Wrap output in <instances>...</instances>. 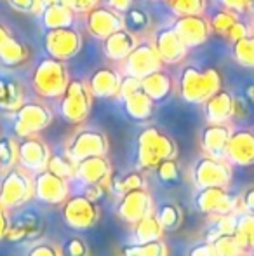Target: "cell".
Here are the masks:
<instances>
[{
  "label": "cell",
  "instance_id": "38",
  "mask_svg": "<svg viewBox=\"0 0 254 256\" xmlns=\"http://www.w3.org/2000/svg\"><path fill=\"white\" fill-rule=\"evenodd\" d=\"M214 253L216 256H244V250L241 248L239 240L235 239V236H221L218 239H214L213 242Z\"/></svg>",
  "mask_w": 254,
  "mask_h": 256
},
{
  "label": "cell",
  "instance_id": "24",
  "mask_svg": "<svg viewBox=\"0 0 254 256\" xmlns=\"http://www.w3.org/2000/svg\"><path fill=\"white\" fill-rule=\"evenodd\" d=\"M230 134L232 129L227 124H211L209 122V126L204 128L202 134H200V145L207 155L225 158Z\"/></svg>",
  "mask_w": 254,
  "mask_h": 256
},
{
  "label": "cell",
  "instance_id": "43",
  "mask_svg": "<svg viewBox=\"0 0 254 256\" xmlns=\"http://www.w3.org/2000/svg\"><path fill=\"white\" fill-rule=\"evenodd\" d=\"M61 256H87V246L78 237H71L63 244Z\"/></svg>",
  "mask_w": 254,
  "mask_h": 256
},
{
  "label": "cell",
  "instance_id": "37",
  "mask_svg": "<svg viewBox=\"0 0 254 256\" xmlns=\"http://www.w3.org/2000/svg\"><path fill=\"white\" fill-rule=\"evenodd\" d=\"M75 168H77V162L71 160L68 155H52L51 154V158L47 162V168L51 172L54 174L61 176L64 180H70V178H75Z\"/></svg>",
  "mask_w": 254,
  "mask_h": 256
},
{
  "label": "cell",
  "instance_id": "44",
  "mask_svg": "<svg viewBox=\"0 0 254 256\" xmlns=\"http://www.w3.org/2000/svg\"><path fill=\"white\" fill-rule=\"evenodd\" d=\"M7 6L23 14H38L42 9L38 0H7Z\"/></svg>",
  "mask_w": 254,
  "mask_h": 256
},
{
  "label": "cell",
  "instance_id": "15",
  "mask_svg": "<svg viewBox=\"0 0 254 256\" xmlns=\"http://www.w3.org/2000/svg\"><path fill=\"white\" fill-rule=\"evenodd\" d=\"M153 48L157 49L162 63L167 64H178L187 58L188 48L180 38L173 26H164L155 32L153 35Z\"/></svg>",
  "mask_w": 254,
  "mask_h": 256
},
{
  "label": "cell",
  "instance_id": "34",
  "mask_svg": "<svg viewBox=\"0 0 254 256\" xmlns=\"http://www.w3.org/2000/svg\"><path fill=\"white\" fill-rule=\"evenodd\" d=\"M124 256H167V250L160 239L150 242H134L124 248Z\"/></svg>",
  "mask_w": 254,
  "mask_h": 256
},
{
  "label": "cell",
  "instance_id": "35",
  "mask_svg": "<svg viewBox=\"0 0 254 256\" xmlns=\"http://www.w3.org/2000/svg\"><path fill=\"white\" fill-rule=\"evenodd\" d=\"M17 164V142L12 136H0V171Z\"/></svg>",
  "mask_w": 254,
  "mask_h": 256
},
{
  "label": "cell",
  "instance_id": "53",
  "mask_svg": "<svg viewBox=\"0 0 254 256\" xmlns=\"http://www.w3.org/2000/svg\"><path fill=\"white\" fill-rule=\"evenodd\" d=\"M190 256H216L214 253V248L213 244H202V246H195L190 251Z\"/></svg>",
  "mask_w": 254,
  "mask_h": 256
},
{
  "label": "cell",
  "instance_id": "45",
  "mask_svg": "<svg viewBox=\"0 0 254 256\" xmlns=\"http://www.w3.org/2000/svg\"><path fill=\"white\" fill-rule=\"evenodd\" d=\"M141 89V78L131 77V75H124L120 80V91H119V100H122L124 96L131 94V92Z\"/></svg>",
  "mask_w": 254,
  "mask_h": 256
},
{
  "label": "cell",
  "instance_id": "16",
  "mask_svg": "<svg viewBox=\"0 0 254 256\" xmlns=\"http://www.w3.org/2000/svg\"><path fill=\"white\" fill-rule=\"evenodd\" d=\"M85 26L87 32L96 38H106L108 35L115 34L117 30L124 28L122 14L113 10L112 7H99L96 6L87 12V20H85Z\"/></svg>",
  "mask_w": 254,
  "mask_h": 256
},
{
  "label": "cell",
  "instance_id": "23",
  "mask_svg": "<svg viewBox=\"0 0 254 256\" xmlns=\"http://www.w3.org/2000/svg\"><path fill=\"white\" fill-rule=\"evenodd\" d=\"M138 42V35L126 30V28H120L115 34L103 38V52L112 61H124Z\"/></svg>",
  "mask_w": 254,
  "mask_h": 256
},
{
  "label": "cell",
  "instance_id": "11",
  "mask_svg": "<svg viewBox=\"0 0 254 256\" xmlns=\"http://www.w3.org/2000/svg\"><path fill=\"white\" fill-rule=\"evenodd\" d=\"M108 150V140L101 131L96 129H82L75 132L66 146V155L73 162L82 158L92 157V155H105Z\"/></svg>",
  "mask_w": 254,
  "mask_h": 256
},
{
  "label": "cell",
  "instance_id": "18",
  "mask_svg": "<svg viewBox=\"0 0 254 256\" xmlns=\"http://www.w3.org/2000/svg\"><path fill=\"white\" fill-rule=\"evenodd\" d=\"M225 158L230 164H254V132L249 131V129L232 131L227 145V152H225Z\"/></svg>",
  "mask_w": 254,
  "mask_h": 256
},
{
  "label": "cell",
  "instance_id": "31",
  "mask_svg": "<svg viewBox=\"0 0 254 256\" xmlns=\"http://www.w3.org/2000/svg\"><path fill=\"white\" fill-rule=\"evenodd\" d=\"M234 60L244 68H254V34L251 32L246 37L232 42Z\"/></svg>",
  "mask_w": 254,
  "mask_h": 256
},
{
  "label": "cell",
  "instance_id": "14",
  "mask_svg": "<svg viewBox=\"0 0 254 256\" xmlns=\"http://www.w3.org/2000/svg\"><path fill=\"white\" fill-rule=\"evenodd\" d=\"M171 26L176 30L180 38L185 42L188 49L199 48V46L206 44L207 38L211 35V24L209 20L204 18V14H193V16H178L173 21Z\"/></svg>",
  "mask_w": 254,
  "mask_h": 256
},
{
  "label": "cell",
  "instance_id": "28",
  "mask_svg": "<svg viewBox=\"0 0 254 256\" xmlns=\"http://www.w3.org/2000/svg\"><path fill=\"white\" fill-rule=\"evenodd\" d=\"M24 102V91L14 78L0 77V110L16 112Z\"/></svg>",
  "mask_w": 254,
  "mask_h": 256
},
{
  "label": "cell",
  "instance_id": "51",
  "mask_svg": "<svg viewBox=\"0 0 254 256\" xmlns=\"http://www.w3.org/2000/svg\"><path fill=\"white\" fill-rule=\"evenodd\" d=\"M249 114L248 110V100L242 98H234V117L239 118H246Z\"/></svg>",
  "mask_w": 254,
  "mask_h": 256
},
{
  "label": "cell",
  "instance_id": "5",
  "mask_svg": "<svg viewBox=\"0 0 254 256\" xmlns=\"http://www.w3.org/2000/svg\"><path fill=\"white\" fill-rule=\"evenodd\" d=\"M92 92L89 86L80 78H73L68 82L66 89L59 102V114L70 124H80L89 117L92 108Z\"/></svg>",
  "mask_w": 254,
  "mask_h": 256
},
{
  "label": "cell",
  "instance_id": "56",
  "mask_svg": "<svg viewBox=\"0 0 254 256\" xmlns=\"http://www.w3.org/2000/svg\"><path fill=\"white\" fill-rule=\"evenodd\" d=\"M246 100L254 104V84H249L248 88H246Z\"/></svg>",
  "mask_w": 254,
  "mask_h": 256
},
{
  "label": "cell",
  "instance_id": "36",
  "mask_svg": "<svg viewBox=\"0 0 254 256\" xmlns=\"http://www.w3.org/2000/svg\"><path fill=\"white\" fill-rule=\"evenodd\" d=\"M110 183H112V186H113V192L124 196V194L131 192V190L145 188L146 182H145V178L141 176V172L132 171V172H127L126 176H122V178H117V180L110 178Z\"/></svg>",
  "mask_w": 254,
  "mask_h": 256
},
{
  "label": "cell",
  "instance_id": "52",
  "mask_svg": "<svg viewBox=\"0 0 254 256\" xmlns=\"http://www.w3.org/2000/svg\"><path fill=\"white\" fill-rule=\"evenodd\" d=\"M108 2V7H112L113 10H117V12H126L129 7H132V2L134 0H106Z\"/></svg>",
  "mask_w": 254,
  "mask_h": 256
},
{
  "label": "cell",
  "instance_id": "26",
  "mask_svg": "<svg viewBox=\"0 0 254 256\" xmlns=\"http://www.w3.org/2000/svg\"><path fill=\"white\" fill-rule=\"evenodd\" d=\"M122 103L126 108V114L134 120H146L152 117L153 110H155V102L143 89H138V91L124 96Z\"/></svg>",
  "mask_w": 254,
  "mask_h": 256
},
{
  "label": "cell",
  "instance_id": "29",
  "mask_svg": "<svg viewBox=\"0 0 254 256\" xmlns=\"http://www.w3.org/2000/svg\"><path fill=\"white\" fill-rule=\"evenodd\" d=\"M30 56V51L28 48L23 44V42L16 40L14 37H10L5 44L0 48V63L3 66H17V64L24 63Z\"/></svg>",
  "mask_w": 254,
  "mask_h": 256
},
{
  "label": "cell",
  "instance_id": "3",
  "mask_svg": "<svg viewBox=\"0 0 254 256\" xmlns=\"http://www.w3.org/2000/svg\"><path fill=\"white\" fill-rule=\"evenodd\" d=\"M176 155V143L159 128H145L138 138V162L143 169H155L166 158Z\"/></svg>",
  "mask_w": 254,
  "mask_h": 256
},
{
  "label": "cell",
  "instance_id": "7",
  "mask_svg": "<svg viewBox=\"0 0 254 256\" xmlns=\"http://www.w3.org/2000/svg\"><path fill=\"white\" fill-rule=\"evenodd\" d=\"M193 182L197 188L207 186H227L232 178V168L227 158L206 155L200 157L193 166Z\"/></svg>",
  "mask_w": 254,
  "mask_h": 256
},
{
  "label": "cell",
  "instance_id": "48",
  "mask_svg": "<svg viewBox=\"0 0 254 256\" xmlns=\"http://www.w3.org/2000/svg\"><path fill=\"white\" fill-rule=\"evenodd\" d=\"M251 34V30H249V26L246 23H242V21H235L234 24H232V28L227 32V37L230 38V42H235L239 40V38L246 37V35Z\"/></svg>",
  "mask_w": 254,
  "mask_h": 256
},
{
  "label": "cell",
  "instance_id": "22",
  "mask_svg": "<svg viewBox=\"0 0 254 256\" xmlns=\"http://www.w3.org/2000/svg\"><path fill=\"white\" fill-rule=\"evenodd\" d=\"M234 98L232 92L227 89H218L211 98L204 102V112H206L207 122L211 124H227L234 117Z\"/></svg>",
  "mask_w": 254,
  "mask_h": 256
},
{
  "label": "cell",
  "instance_id": "10",
  "mask_svg": "<svg viewBox=\"0 0 254 256\" xmlns=\"http://www.w3.org/2000/svg\"><path fill=\"white\" fill-rule=\"evenodd\" d=\"M33 192L35 199H38L44 204H63L70 196V185L68 180L54 174L49 169H44L40 172H35L33 176Z\"/></svg>",
  "mask_w": 254,
  "mask_h": 256
},
{
  "label": "cell",
  "instance_id": "46",
  "mask_svg": "<svg viewBox=\"0 0 254 256\" xmlns=\"http://www.w3.org/2000/svg\"><path fill=\"white\" fill-rule=\"evenodd\" d=\"M26 256H61V250L58 246H54V244L42 242V244H35L28 251Z\"/></svg>",
  "mask_w": 254,
  "mask_h": 256
},
{
  "label": "cell",
  "instance_id": "27",
  "mask_svg": "<svg viewBox=\"0 0 254 256\" xmlns=\"http://www.w3.org/2000/svg\"><path fill=\"white\" fill-rule=\"evenodd\" d=\"M141 89L153 102H162V100H166L171 94V89H173L171 75L162 72V68H160V70L141 78Z\"/></svg>",
  "mask_w": 254,
  "mask_h": 256
},
{
  "label": "cell",
  "instance_id": "32",
  "mask_svg": "<svg viewBox=\"0 0 254 256\" xmlns=\"http://www.w3.org/2000/svg\"><path fill=\"white\" fill-rule=\"evenodd\" d=\"M244 253L254 251V214H241L237 220V228L234 232Z\"/></svg>",
  "mask_w": 254,
  "mask_h": 256
},
{
  "label": "cell",
  "instance_id": "54",
  "mask_svg": "<svg viewBox=\"0 0 254 256\" xmlns=\"http://www.w3.org/2000/svg\"><path fill=\"white\" fill-rule=\"evenodd\" d=\"M241 204H244V208L248 209V211L254 212V186L246 190L244 196L241 197Z\"/></svg>",
  "mask_w": 254,
  "mask_h": 256
},
{
  "label": "cell",
  "instance_id": "57",
  "mask_svg": "<svg viewBox=\"0 0 254 256\" xmlns=\"http://www.w3.org/2000/svg\"><path fill=\"white\" fill-rule=\"evenodd\" d=\"M38 2H40V7H47V6H52V4L64 2V0H38Z\"/></svg>",
  "mask_w": 254,
  "mask_h": 256
},
{
  "label": "cell",
  "instance_id": "47",
  "mask_svg": "<svg viewBox=\"0 0 254 256\" xmlns=\"http://www.w3.org/2000/svg\"><path fill=\"white\" fill-rule=\"evenodd\" d=\"M98 2L99 0H64V4H66L75 14H87L89 10L98 6Z\"/></svg>",
  "mask_w": 254,
  "mask_h": 256
},
{
  "label": "cell",
  "instance_id": "17",
  "mask_svg": "<svg viewBox=\"0 0 254 256\" xmlns=\"http://www.w3.org/2000/svg\"><path fill=\"white\" fill-rule=\"evenodd\" d=\"M195 202L199 211L221 216L234 212L235 206H237V199H234L225 186H207V188H199Z\"/></svg>",
  "mask_w": 254,
  "mask_h": 256
},
{
  "label": "cell",
  "instance_id": "58",
  "mask_svg": "<svg viewBox=\"0 0 254 256\" xmlns=\"http://www.w3.org/2000/svg\"><path fill=\"white\" fill-rule=\"evenodd\" d=\"M248 4H249V7L254 6V0H248Z\"/></svg>",
  "mask_w": 254,
  "mask_h": 256
},
{
  "label": "cell",
  "instance_id": "25",
  "mask_svg": "<svg viewBox=\"0 0 254 256\" xmlns=\"http://www.w3.org/2000/svg\"><path fill=\"white\" fill-rule=\"evenodd\" d=\"M38 16H40V23L45 30H51V28L73 26V21H75V12L64 2L42 7L40 12H38Z\"/></svg>",
  "mask_w": 254,
  "mask_h": 256
},
{
  "label": "cell",
  "instance_id": "33",
  "mask_svg": "<svg viewBox=\"0 0 254 256\" xmlns=\"http://www.w3.org/2000/svg\"><path fill=\"white\" fill-rule=\"evenodd\" d=\"M122 20H124V28L136 35L139 32L148 30L150 24H152L148 12H145L143 9H138V7H129L126 12H122Z\"/></svg>",
  "mask_w": 254,
  "mask_h": 256
},
{
  "label": "cell",
  "instance_id": "42",
  "mask_svg": "<svg viewBox=\"0 0 254 256\" xmlns=\"http://www.w3.org/2000/svg\"><path fill=\"white\" fill-rule=\"evenodd\" d=\"M155 169H157L159 178L162 180L164 183H174L180 180V166H178V162L174 160V157L162 160Z\"/></svg>",
  "mask_w": 254,
  "mask_h": 256
},
{
  "label": "cell",
  "instance_id": "39",
  "mask_svg": "<svg viewBox=\"0 0 254 256\" xmlns=\"http://www.w3.org/2000/svg\"><path fill=\"white\" fill-rule=\"evenodd\" d=\"M176 16H193L204 14L207 7V0H167Z\"/></svg>",
  "mask_w": 254,
  "mask_h": 256
},
{
  "label": "cell",
  "instance_id": "9",
  "mask_svg": "<svg viewBox=\"0 0 254 256\" xmlns=\"http://www.w3.org/2000/svg\"><path fill=\"white\" fill-rule=\"evenodd\" d=\"M162 64V60H160L157 49L153 48L152 40L138 42L136 48L124 60V72H126V75H131V77L143 78L146 75L153 74V72L160 70Z\"/></svg>",
  "mask_w": 254,
  "mask_h": 256
},
{
  "label": "cell",
  "instance_id": "2",
  "mask_svg": "<svg viewBox=\"0 0 254 256\" xmlns=\"http://www.w3.org/2000/svg\"><path fill=\"white\" fill-rule=\"evenodd\" d=\"M70 82L68 68L64 61L56 58H42L33 68L31 74V86L33 91L44 100H58Z\"/></svg>",
  "mask_w": 254,
  "mask_h": 256
},
{
  "label": "cell",
  "instance_id": "4",
  "mask_svg": "<svg viewBox=\"0 0 254 256\" xmlns=\"http://www.w3.org/2000/svg\"><path fill=\"white\" fill-rule=\"evenodd\" d=\"M35 197L33 192V176L30 171L21 168L19 164L12 166L3 171L0 180V204L3 208L17 209Z\"/></svg>",
  "mask_w": 254,
  "mask_h": 256
},
{
  "label": "cell",
  "instance_id": "55",
  "mask_svg": "<svg viewBox=\"0 0 254 256\" xmlns=\"http://www.w3.org/2000/svg\"><path fill=\"white\" fill-rule=\"evenodd\" d=\"M10 37H12V35H10L9 28H7L5 24H2V23H0V48H2V46L5 44V42L9 40Z\"/></svg>",
  "mask_w": 254,
  "mask_h": 256
},
{
  "label": "cell",
  "instance_id": "50",
  "mask_svg": "<svg viewBox=\"0 0 254 256\" xmlns=\"http://www.w3.org/2000/svg\"><path fill=\"white\" fill-rule=\"evenodd\" d=\"M220 2L223 4L225 9H230L237 14H241V12H244V10L249 9L248 0H220Z\"/></svg>",
  "mask_w": 254,
  "mask_h": 256
},
{
  "label": "cell",
  "instance_id": "41",
  "mask_svg": "<svg viewBox=\"0 0 254 256\" xmlns=\"http://www.w3.org/2000/svg\"><path fill=\"white\" fill-rule=\"evenodd\" d=\"M239 20V14L234 12L230 9H223L220 12H216L213 18L209 20V24H211V30L216 32L220 35H227V32L232 28V24Z\"/></svg>",
  "mask_w": 254,
  "mask_h": 256
},
{
  "label": "cell",
  "instance_id": "6",
  "mask_svg": "<svg viewBox=\"0 0 254 256\" xmlns=\"http://www.w3.org/2000/svg\"><path fill=\"white\" fill-rule=\"evenodd\" d=\"M12 114V129L17 138L38 134L52 122V110L42 102H23Z\"/></svg>",
  "mask_w": 254,
  "mask_h": 256
},
{
  "label": "cell",
  "instance_id": "30",
  "mask_svg": "<svg viewBox=\"0 0 254 256\" xmlns=\"http://www.w3.org/2000/svg\"><path fill=\"white\" fill-rule=\"evenodd\" d=\"M136 232H134V242H150V240H157L162 237L164 228L160 226L159 220L155 214H148L141 218L139 222L134 223Z\"/></svg>",
  "mask_w": 254,
  "mask_h": 256
},
{
  "label": "cell",
  "instance_id": "12",
  "mask_svg": "<svg viewBox=\"0 0 254 256\" xmlns=\"http://www.w3.org/2000/svg\"><path fill=\"white\" fill-rule=\"evenodd\" d=\"M49 158H51V150L47 143L37 134L21 138V142L17 143V164L33 174L47 168Z\"/></svg>",
  "mask_w": 254,
  "mask_h": 256
},
{
  "label": "cell",
  "instance_id": "40",
  "mask_svg": "<svg viewBox=\"0 0 254 256\" xmlns=\"http://www.w3.org/2000/svg\"><path fill=\"white\" fill-rule=\"evenodd\" d=\"M155 216L164 230L176 228L181 223V211H180V208L174 204H162Z\"/></svg>",
  "mask_w": 254,
  "mask_h": 256
},
{
  "label": "cell",
  "instance_id": "13",
  "mask_svg": "<svg viewBox=\"0 0 254 256\" xmlns=\"http://www.w3.org/2000/svg\"><path fill=\"white\" fill-rule=\"evenodd\" d=\"M63 220L68 226L75 230H85L92 226L98 220L96 202L85 196L68 197L63 202Z\"/></svg>",
  "mask_w": 254,
  "mask_h": 256
},
{
  "label": "cell",
  "instance_id": "20",
  "mask_svg": "<svg viewBox=\"0 0 254 256\" xmlns=\"http://www.w3.org/2000/svg\"><path fill=\"white\" fill-rule=\"evenodd\" d=\"M75 178L84 182L85 185L108 183L112 178V171H110V164L106 157L105 155H92V157L78 160L77 168H75Z\"/></svg>",
  "mask_w": 254,
  "mask_h": 256
},
{
  "label": "cell",
  "instance_id": "8",
  "mask_svg": "<svg viewBox=\"0 0 254 256\" xmlns=\"http://www.w3.org/2000/svg\"><path fill=\"white\" fill-rule=\"evenodd\" d=\"M44 49L47 56L68 61L82 49V35L73 26L51 28L44 34Z\"/></svg>",
  "mask_w": 254,
  "mask_h": 256
},
{
  "label": "cell",
  "instance_id": "21",
  "mask_svg": "<svg viewBox=\"0 0 254 256\" xmlns=\"http://www.w3.org/2000/svg\"><path fill=\"white\" fill-rule=\"evenodd\" d=\"M120 74L117 70L110 66H99L98 70L92 72V75L89 77V89H91L92 96L96 98H119L120 91Z\"/></svg>",
  "mask_w": 254,
  "mask_h": 256
},
{
  "label": "cell",
  "instance_id": "49",
  "mask_svg": "<svg viewBox=\"0 0 254 256\" xmlns=\"http://www.w3.org/2000/svg\"><path fill=\"white\" fill-rule=\"evenodd\" d=\"M9 226H10V216H9V209L3 208L0 204V240L5 239L7 232H9Z\"/></svg>",
  "mask_w": 254,
  "mask_h": 256
},
{
  "label": "cell",
  "instance_id": "19",
  "mask_svg": "<svg viewBox=\"0 0 254 256\" xmlns=\"http://www.w3.org/2000/svg\"><path fill=\"white\" fill-rule=\"evenodd\" d=\"M152 199H150L148 192L145 188L131 190L122 196V200L119 204V216L124 222L136 223L145 216L152 214Z\"/></svg>",
  "mask_w": 254,
  "mask_h": 256
},
{
  "label": "cell",
  "instance_id": "1",
  "mask_svg": "<svg viewBox=\"0 0 254 256\" xmlns=\"http://www.w3.org/2000/svg\"><path fill=\"white\" fill-rule=\"evenodd\" d=\"M221 88V75L218 68L185 66L178 78V92L187 103L200 104Z\"/></svg>",
  "mask_w": 254,
  "mask_h": 256
}]
</instances>
